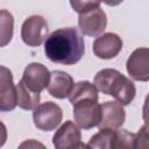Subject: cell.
Returning a JSON list of instances; mask_svg holds the SVG:
<instances>
[{"label":"cell","instance_id":"cell-1","mask_svg":"<svg viewBox=\"0 0 149 149\" xmlns=\"http://www.w3.org/2000/svg\"><path fill=\"white\" fill-rule=\"evenodd\" d=\"M84 51V38L73 27L52 31L44 42L45 56L57 64L73 65L81 59Z\"/></svg>","mask_w":149,"mask_h":149},{"label":"cell","instance_id":"cell-2","mask_svg":"<svg viewBox=\"0 0 149 149\" xmlns=\"http://www.w3.org/2000/svg\"><path fill=\"white\" fill-rule=\"evenodd\" d=\"M94 86L104 94L112 95L121 105H129L136 94L134 83L115 69H102L94 77Z\"/></svg>","mask_w":149,"mask_h":149},{"label":"cell","instance_id":"cell-3","mask_svg":"<svg viewBox=\"0 0 149 149\" xmlns=\"http://www.w3.org/2000/svg\"><path fill=\"white\" fill-rule=\"evenodd\" d=\"M98 98L99 97H81L70 101L73 106V118L78 127L91 129L99 125L101 109L98 104Z\"/></svg>","mask_w":149,"mask_h":149},{"label":"cell","instance_id":"cell-4","mask_svg":"<svg viewBox=\"0 0 149 149\" xmlns=\"http://www.w3.org/2000/svg\"><path fill=\"white\" fill-rule=\"evenodd\" d=\"M62 108L52 101L38 104L33 112V121L35 127L44 132H51L56 129L62 122Z\"/></svg>","mask_w":149,"mask_h":149},{"label":"cell","instance_id":"cell-5","mask_svg":"<svg viewBox=\"0 0 149 149\" xmlns=\"http://www.w3.org/2000/svg\"><path fill=\"white\" fill-rule=\"evenodd\" d=\"M48 23L41 15H31L21 26V38L28 47H38L47 38Z\"/></svg>","mask_w":149,"mask_h":149},{"label":"cell","instance_id":"cell-6","mask_svg":"<svg viewBox=\"0 0 149 149\" xmlns=\"http://www.w3.org/2000/svg\"><path fill=\"white\" fill-rule=\"evenodd\" d=\"M52 144L56 149L87 148V146L81 142V133L78 126L70 120L65 121L56 130L52 136Z\"/></svg>","mask_w":149,"mask_h":149},{"label":"cell","instance_id":"cell-7","mask_svg":"<svg viewBox=\"0 0 149 149\" xmlns=\"http://www.w3.org/2000/svg\"><path fill=\"white\" fill-rule=\"evenodd\" d=\"M78 26L84 35L87 36H99L104 33L107 26L106 13L100 8H91L83 13H79Z\"/></svg>","mask_w":149,"mask_h":149},{"label":"cell","instance_id":"cell-8","mask_svg":"<svg viewBox=\"0 0 149 149\" xmlns=\"http://www.w3.org/2000/svg\"><path fill=\"white\" fill-rule=\"evenodd\" d=\"M127 72L134 80L148 81L149 80V49L137 48L127 59Z\"/></svg>","mask_w":149,"mask_h":149},{"label":"cell","instance_id":"cell-9","mask_svg":"<svg viewBox=\"0 0 149 149\" xmlns=\"http://www.w3.org/2000/svg\"><path fill=\"white\" fill-rule=\"evenodd\" d=\"M16 106V86L12 71L0 65V112L13 111Z\"/></svg>","mask_w":149,"mask_h":149},{"label":"cell","instance_id":"cell-10","mask_svg":"<svg viewBox=\"0 0 149 149\" xmlns=\"http://www.w3.org/2000/svg\"><path fill=\"white\" fill-rule=\"evenodd\" d=\"M122 49V40L114 33H105L93 42V54L101 59H111L118 56Z\"/></svg>","mask_w":149,"mask_h":149},{"label":"cell","instance_id":"cell-11","mask_svg":"<svg viewBox=\"0 0 149 149\" xmlns=\"http://www.w3.org/2000/svg\"><path fill=\"white\" fill-rule=\"evenodd\" d=\"M49 79H50V72L48 68L41 63H35V62L28 64L22 74L23 83L30 90L40 93L48 86Z\"/></svg>","mask_w":149,"mask_h":149},{"label":"cell","instance_id":"cell-12","mask_svg":"<svg viewBox=\"0 0 149 149\" xmlns=\"http://www.w3.org/2000/svg\"><path fill=\"white\" fill-rule=\"evenodd\" d=\"M100 109L101 116L98 125L99 129H116L123 125L126 120V112L119 101H106L100 105Z\"/></svg>","mask_w":149,"mask_h":149},{"label":"cell","instance_id":"cell-13","mask_svg":"<svg viewBox=\"0 0 149 149\" xmlns=\"http://www.w3.org/2000/svg\"><path fill=\"white\" fill-rule=\"evenodd\" d=\"M72 77L63 71L56 70L50 73V79L48 83V92L50 95L57 99H65L69 97L72 87H73Z\"/></svg>","mask_w":149,"mask_h":149},{"label":"cell","instance_id":"cell-14","mask_svg":"<svg viewBox=\"0 0 149 149\" xmlns=\"http://www.w3.org/2000/svg\"><path fill=\"white\" fill-rule=\"evenodd\" d=\"M41 94L30 90L21 79L16 85V105L22 109H34L40 104Z\"/></svg>","mask_w":149,"mask_h":149},{"label":"cell","instance_id":"cell-15","mask_svg":"<svg viewBox=\"0 0 149 149\" xmlns=\"http://www.w3.org/2000/svg\"><path fill=\"white\" fill-rule=\"evenodd\" d=\"M14 17L7 9H0V48L6 47L13 37Z\"/></svg>","mask_w":149,"mask_h":149},{"label":"cell","instance_id":"cell-16","mask_svg":"<svg viewBox=\"0 0 149 149\" xmlns=\"http://www.w3.org/2000/svg\"><path fill=\"white\" fill-rule=\"evenodd\" d=\"M135 148V134L129 133L121 127L114 129V136L112 140L111 149H127Z\"/></svg>","mask_w":149,"mask_h":149},{"label":"cell","instance_id":"cell-17","mask_svg":"<svg viewBox=\"0 0 149 149\" xmlns=\"http://www.w3.org/2000/svg\"><path fill=\"white\" fill-rule=\"evenodd\" d=\"M113 136H114V129L101 128L97 134H94L90 139V141H88V143L86 146H87V148L111 149Z\"/></svg>","mask_w":149,"mask_h":149},{"label":"cell","instance_id":"cell-18","mask_svg":"<svg viewBox=\"0 0 149 149\" xmlns=\"http://www.w3.org/2000/svg\"><path fill=\"white\" fill-rule=\"evenodd\" d=\"M100 2L101 0H70L71 7L78 13H83L87 9L99 7Z\"/></svg>","mask_w":149,"mask_h":149},{"label":"cell","instance_id":"cell-19","mask_svg":"<svg viewBox=\"0 0 149 149\" xmlns=\"http://www.w3.org/2000/svg\"><path fill=\"white\" fill-rule=\"evenodd\" d=\"M147 140H148V130H147V126L144 125L135 134V148L147 147Z\"/></svg>","mask_w":149,"mask_h":149},{"label":"cell","instance_id":"cell-20","mask_svg":"<svg viewBox=\"0 0 149 149\" xmlns=\"http://www.w3.org/2000/svg\"><path fill=\"white\" fill-rule=\"evenodd\" d=\"M7 140V128L6 126L0 121V147H2L5 144Z\"/></svg>","mask_w":149,"mask_h":149},{"label":"cell","instance_id":"cell-21","mask_svg":"<svg viewBox=\"0 0 149 149\" xmlns=\"http://www.w3.org/2000/svg\"><path fill=\"white\" fill-rule=\"evenodd\" d=\"M104 3H106V5H108V6H118V5H120L123 0H101Z\"/></svg>","mask_w":149,"mask_h":149}]
</instances>
